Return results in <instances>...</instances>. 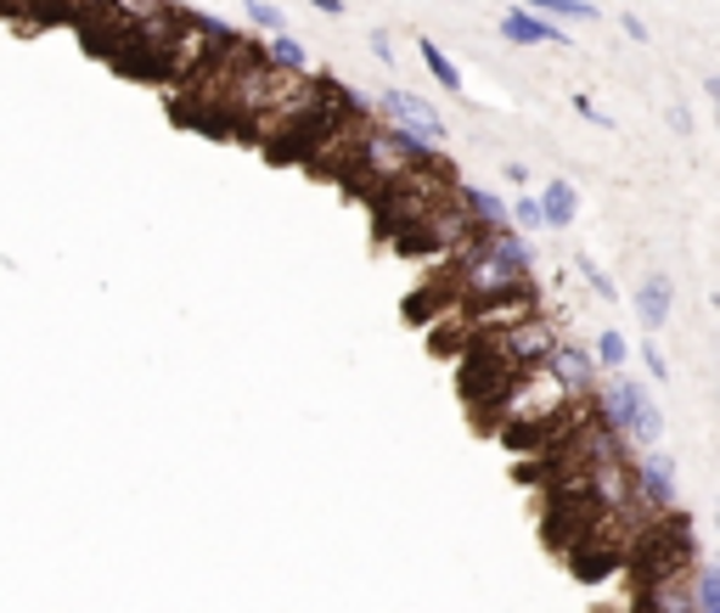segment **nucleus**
Here are the masks:
<instances>
[{
  "mask_svg": "<svg viewBox=\"0 0 720 613\" xmlns=\"http://www.w3.org/2000/svg\"><path fill=\"white\" fill-rule=\"evenodd\" d=\"M574 113H580V119H591L597 130H613V119H608V113H602V108H597L591 97H574Z\"/></svg>",
  "mask_w": 720,
  "mask_h": 613,
  "instance_id": "obj_19",
  "label": "nucleus"
},
{
  "mask_svg": "<svg viewBox=\"0 0 720 613\" xmlns=\"http://www.w3.org/2000/svg\"><path fill=\"white\" fill-rule=\"evenodd\" d=\"M574 271H580V282H586V288H591V293H597L602 304H613V299H619V288H613V277H608V271L597 265V259H574Z\"/></svg>",
  "mask_w": 720,
  "mask_h": 613,
  "instance_id": "obj_15",
  "label": "nucleus"
},
{
  "mask_svg": "<svg viewBox=\"0 0 720 613\" xmlns=\"http://www.w3.org/2000/svg\"><path fill=\"white\" fill-rule=\"evenodd\" d=\"M316 7H321L327 18H338V12H343V0H316Z\"/></svg>",
  "mask_w": 720,
  "mask_h": 613,
  "instance_id": "obj_23",
  "label": "nucleus"
},
{
  "mask_svg": "<svg viewBox=\"0 0 720 613\" xmlns=\"http://www.w3.org/2000/svg\"><path fill=\"white\" fill-rule=\"evenodd\" d=\"M259 57H264L270 68H282V73H304V68H310L304 46H299L288 29H282V34H264V40H259Z\"/></svg>",
  "mask_w": 720,
  "mask_h": 613,
  "instance_id": "obj_10",
  "label": "nucleus"
},
{
  "mask_svg": "<svg viewBox=\"0 0 720 613\" xmlns=\"http://www.w3.org/2000/svg\"><path fill=\"white\" fill-rule=\"evenodd\" d=\"M534 209H540V225L547 231H569L574 225V214H580V192H574V181H547L540 187V198H534Z\"/></svg>",
  "mask_w": 720,
  "mask_h": 613,
  "instance_id": "obj_8",
  "label": "nucleus"
},
{
  "mask_svg": "<svg viewBox=\"0 0 720 613\" xmlns=\"http://www.w3.org/2000/svg\"><path fill=\"white\" fill-rule=\"evenodd\" d=\"M501 40H512V46H574V40L563 34V23L534 18V12H523V7H512V12L501 18Z\"/></svg>",
  "mask_w": 720,
  "mask_h": 613,
  "instance_id": "obj_7",
  "label": "nucleus"
},
{
  "mask_svg": "<svg viewBox=\"0 0 720 613\" xmlns=\"http://www.w3.org/2000/svg\"><path fill=\"white\" fill-rule=\"evenodd\" d=\"M378 108H383V119H389V130H400V135H417L422 147H439L444 141V119H439V108L428 102V97H417V91H383L378 97Z\"/></svg>",
  "mask_w": 720,
  "mask_h": 613,
  "instance_id": "obj_4",
  "label": "nucleus"
},
{
  "mask_svg": "<svg viewBox=\"0 0 720 613\" xmlns=\"http://www.w3.org/2000/svg\"><path fill=\"white\" fill-rule=\"evenodd\" d=\"M597 366H608V372H619L624 361H630V343L619 338V332H597V355H591Z\"/></svg>",
  "mask_w": 720,
  "mask_h": 613,
  "instance_id": "obj_16",
  "label": "nucleus"
},
{
  "mask_svg": "<svg viewBox=\"0 0 720 613\" xmlns=\"http://www.w3.org/2000/svg\"><path fill=\"white\" fill-rule=\"evenodd\" d=\"M523 12L552 18V23H597V7H591V0H523Z\"/></svg>",
  "mask_w": 720,
  "mask_h": 613,
  "instance_id": "obj_11",
  "label": "nucleus"
},
{
  "mask_svg": "<svg viewBox=\"0 0 720 613\" xmlns=\"http://www.w3.org/2000/svg\"><path fill=\"white\" fill-rule=\"evenodd\" d=\"M507 220H512V225H523V231H534V225H540V209H534V198H518V203H507Z\"/></svg>",
  "mask_w": 720,
  "mask_h": 613,
  "instance_id": "obj_17",
  "label": "nucleus"
},
{
  "mask_svg": "<svg viewBox=\"0 0 720 613\" xmlns=\"http://www.w3.org/2000/svg\"><path fill=\"white\" fill-rule=\"evenodd\" d=\"M547 366H552V378H558L569 394H591V389H597V361L586 355V343L558 338V343H552V355H547Z\"/></svg>",
  "mask_w": 720,
  "mask_h": 613,
  "instance_id": "obj_6",
  "label": "nucleus"
},
{
  "mask_svg": "<svg viewBox=\"0 0 720 613\" xmlns=\"http://www.w3.org/2000/svg\"><path fill=\"white\" fill-rule=\"evenodd\" d=\"M417 51H422V62H428V73H433V79L444 84V91H450V97H457V91H462V68H457V62H450V57L439 51V40H417Z\"/></svg>",
  "mask_w": 720,
  "mask_h": 613,
  "instance_id": "obj_13",
  "label": "nucleus"
},
{
  "mask_svg": "<svg viewBox=\"0 0 720 613\" xmlns=\"http://www.w3.org/2000/svg\"><path fill=\"white\" fill-rule=\"evenodd\" d=\"M670 310H676V293H670V277H648L642 288H637V315H642V326L648 332H659L664 321H670Z\"/></svg>",
  "mask_w": 720,
  "mask_h": 613,
  "instance_id": "obj_9",
  "label": "nucleus"
},
{
  "mask_svg": "<svg viewBox=\"0 0 720 613\" xmlns=\"http://www.w3.org/2000/svg\"><path fill=\"white\" fill-rule=\"evenodd\" d=\"M670 124H676V130L687 135V130H692V113H687V108H670Z\"/></svg>",
  "mask_w": 720,
  "mask_h": 613,
  "instance_id": "obj_22",
  "label": "nucleus"
},
{
  "mask_svg": "<svg viewBox=\"0 0 720 613\" xmlns=\"http://www.w3.org/2000/svg\"><path fill=\"white\" fill-rule=\"evenodd\" d=\"M457 198H462V203L479 214V225H484V231H501V225H512V220H507V203H501L496 192H484V187H457Z\"/></svg>",
  "mask_w": 720,
  "mask_h": 613,
  "instance_id": "obj_12",
  "label": "nucleus"
},
{
  "mask_svg": "<svg viewBox=\"0 0 720 613\" xmlns=\"http://www.w3.org/2000/svg\"><path fill=\"white\" fill-rule=\"evenodd\" d=\"M372 57H378L383 68H394V40H389V34H372Z\"/></svg>",
  "mask_w": 720,
  "mask_h": 613,
  "instance_id": "obj_20",
  "label": "nucleus"
},
{
  "mask_svg": "<svg viewBox=\"0 0 720 613\" xmlns=\"http://www.w3.org/2000/svg\"><path fill=\"white\" fill-rule=\"evenodd\" d=\"M624 34H630V40H648V23H642V18H630V12H624Z\"/></svg>",
  "mask_w": 720,
  "mask_h": 613,
  "instance_id": "obj_21",
  "label": "nucleus"
},
{
  "mask_svg": "<svg viewBox=\"0 0 720 613\" xmlns=\"http://www.w3.org/2000/svg\"><path fill=\"white\" fill-rule=\"evenodd\" d=\"M642 361H648V372H653L659 383H670V361H664V349H659V343H642Z\"/></svg>",
  "mask_w": 720,
  "mask_h": 613,
  "instance_id": "obj_18",
  "label": "nucleus"
},
{
  "mask_svg": "<svg viewBox=\"0 0 720 613\" xmlns=\"http://www.w3.org/2000/svg\"><path fill=\"white\" fill-rule=\"evenodd\" d=\"M602 416H608V428L619 433V445H630V451H659V440H664V411H659V400H653L637 378L608 383Z\"/></svg>",
  "mask_w": 720,
  "mask_h": 613,
  "instance_id": "obj_3",
  "label": "nucleus"
},
{
  "mask_svg": "<svg viewBox=\"0 0 720 613\" xmlns=\"http://www.w3.org/2000/svg\"><path fill=\"white\" fill-rule=\"evenodd\" d=\"M462 277V293L468 304H490V299H518L529 293V248L518 242L512 225L501 231H484L479 242L462 248V259H450Z\"/></svg>",
  "mask_w": 720,
  "mask_h": 613,
  "instance_id": "obj_2",
  "label": "nucleus"
},
{
  "mask_svg": "<svg viewBox=\"0 0 720 613\" xmlns=\"http://www.w3.org/2000/svg\"><path fill=\"white\" fill-rule=\"evenodd\" d=\"M242 12H248V23H253L259 34H282V29H288L282 7H270V0H242Z\"/></svg>",
  "mask_w": 720,
  "mask_h": 613,
  "instance_id": "obj_14",
  "label": "nucleus"
},
{
  "mask_svg": "<svg viewBox=\"0 0 720 613\" xmlns=\"http://www.w3.org/2000/svg\"><path fill=\"white\" fill-rule=\"evenodd\" d=\"M496 428L507 445H534V440H552L558 428H569L580 411H574V394L552 378V366H523L512 372L496 394Z\"/></svg>",
  "mask_w": 720,
  "mask_h": 613,
  "instance_id": "obj_1",
  "label": "nucleus"
},
{
  "mask_svg": "<svg viewBox=\"0 0 720 613\" xmlns=\"http://www.w3.org/2000/svg\"><path fill=\"white\" fill-rule=\"evenodd\" d=\"M630 490H642L653 512H670V506H676V468H670V456L637 451V468H630Z\"/></svg>",
  "mask_w": 720,
  "mask_h": 613,
  "instance_id": "obj_5",
  "label": "nucleus"
}]
</instances>
